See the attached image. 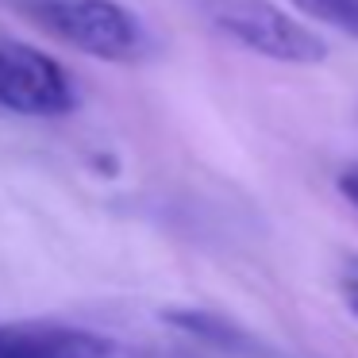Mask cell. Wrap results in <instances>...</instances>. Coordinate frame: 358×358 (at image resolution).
Returning a JSON list of instances; mask_svg holds the SVG:
<instances>
[{
  "label": "cell",
  "mask_w": 358,
  "mask_h": 358,
  "mask_svg": "<svg viewBox=\"0 0 358 358\" xmlns=\"http://www.w3.org/2000/svg\"><path fill=\"white\" fill-rule=\"evenodd\" d=\"M162 320L170 327H178L189 339H201L208 347L224 350L231 358H278L266 343H258L255 335H247L243 327H235L227 316L220 312H204V308H166Z\"/></svg>",
  "instance_id": "cell-5"
},
{
  "label": "cell",
  "mask_w": 358,
  "mask_h": 358,
  "mask_svg": "<svg viewBox=\"0 0 358 358\" xmlns=\"http://www.w3.org/2000/svg\"><path fill=\"white\" fill-rule=\"evenodd\" d=\"M201 12L224 39L285 66H316L327 43L270 0H201Z\"/></svg>",
  "instance_id": "cell-2"
},
{
  "label": "cell",
  "mask_w": 358,
  "mask_h": 358,
  "mask_svg": "<svg viewBox=\"0 0 358 358\" xmlns=\"http://www.w3.org/2000/svg\"><path fill=\"white\" fill-rule=\"evenodd\" d=\"M78 96L50 55L24 43H0V108L16 116H66Z\"/></svg>",
  "instance_id": "cell-3"
},
{
  "label": "cell",
  "mask_w": 358,
  "mask_h": 358,
  "mask_svg": "<svg viewBox=\"0 0 358 358\" xmlns=\"http://www.w3.org/2000/svg\"><path fill=\"white\" fill-rule=\"evenodd\" d=\"M304 16L335 27V31L358 39V0H293Z\"/></svg>",
  "instance_id": "cell-6"
},
{
  "label": "cell",
  "mask_w": 358,
  "mask_h": 358,
  "mask_svg": "<svg viewBox=\"0 0 358 358\" xmlns=\"http://www.w3.org/2000/svg\"><path fill=\"white\" fill-rule=\"evenodd\" d=\"M24 16L58 43L101 62L131 66L150 55V31L116 0H27Z\"/></svg>",
  "instance_id": "cell-1"
},
{
  "label": "cell",
  "mask_w": 358,
  "mask_h": 358,
  "mask_svg": "<svg viewBox=\"0 0 358 358\" xmlns=\"http://www.w3.org/2000/svg\"><path fill=\"white\" fill-rule=\"evenodd\" d=\"M339 293H343V304H347V308L355 312V320H358V258H350V262L343 266Z\"/></svg>",
  "instance_id": "cell-7"
},
{
  "label": "cell",
  "mask_w": 358,
  "mask_h": 358,
  "mask_svg": "<svg viewBox=\"0 0 358 358\" xmlns=\"http://www.w3.org/2000/svg\"><path fill=\"white\" fill-rule=\"evenodd\" d=\"M0 358H189L70 324H0Z\"/></svg>",
  "instance_id": "cell-4"
},
{
  "label": "cell",
  "mask_w": 358,
  "mask_h": 358,
  "mask_svg": "<svg viewBox=\"0 0 358 358\" xmlns=\"http://www.w3.org/2000/svg\"><path fill=\"white\" fill-rule=\"evenodd\" d=\"M339 193L358 208V166H350V170H343V173H339Z\"/></svg>",
  "instance_id": "cell-8"
}]
</instances>
